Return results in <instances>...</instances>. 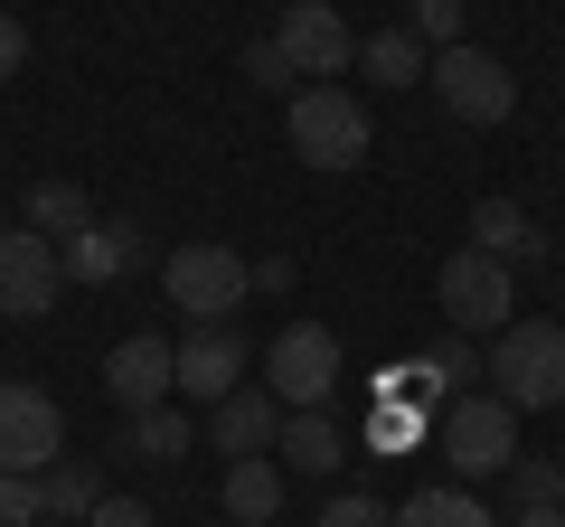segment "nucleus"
I'll use <instances>...</instances> for the list:
<instances>
[{
  "mask_svg": "<svg viewBox=\"0 0 565 527\" xmlns=\"http://www.w3.org/2000/svg\"><path fill=\"white\" fill-rule=\"evenodd\" d=\"M481 377H490V396H500L509 415L565 406V330H556V321H509L500 340H490Z\"/></svg>",
  "mask_w": 565,
  "mask_h": 527,
  "instance_id": "nucleus-1",
  "label": "nucleus"
},
{
  "mask_svg": "<svg viewBox=\"0 0 565 527\" xmlns=\"http://www.w3.org/2000/svg\"><path fill=\"white\" fill-rule=\"evenodd\" d=\"M282 132H292V151H302V170H330V180L359 170L367 142H377V132H367V104L349 95V85H302L292 114H282Z\"/></svg>",
  "mask_w": 565,
  "mask_h": 527,
  "instance_id": "nucleus-2",
  "label": "nucleus"
},
{
  "mask_svg": "<svg viewBox=\"0 0 565 527\" xmlns=\"http://www.w3.org/2000/svg\"><path fill=\"white\" fill-rule=\"evenodd\" d=\"M264 386H274L282 415H330V396H340V340H330L321 321L274 330V348H264Z\"/></svg>",
  "mask_w": 565,
  "mask_h": 527,
  "instance_id": "nucleus-3",
  "label": "nucleus"
},
{
  "mask_svg": "<svg viewBox=\"0 0 565 527\" xmlns=\"http://www.w3.org/2000/svg\"><path fill=\"white\" fill-rule=\"evenodd\" d=\"M161 292L170 311H189V321H236V302L255 292V264L236 255V245H180V255L161 264Z\"/></svg>",
  "mask_w": 565,
  "mask_h": 527,
  "instance_id": "nucleus-4",
  "label": "nucleus"
},
{
  "mask_svg": "<svg viewBox=\"0 0 565 527\" xmlns=\"http://www.w3.org/2000/svg\"><path fill=\"white\" fill-rule=\"evenodd\" d=\"M434 302H444V321L462 330V340H500V330H509V302H519V283H509L500 255L462 245V255H444V273H434Z\"/></svg>",
  "mask_w": 565,
  "mask_h": 527,
  "instance_id": "nucleus-5",
  "label": "nucleus"
},
{
  "mask_svg": "<svg viewBox=\"0 0 565 527\" xmlns=\"http://www.w3.org/2000/svg\"><path fill=\"white\" fill-rule=\"evenodd\" d=\"M57 462H66V406L47 396V386L0 377V471H29V481H47Z\"/></svg>",
  "mask_w": 565,
  "mask_h": 527,
  "instance_id": "nucleus-6",
  "label": "nucleus"
},
{
  "mask_svg": "<svg viewBox=\"0 0 565 527\" xmlns=\"http://www.w3.org/2000/svg\"><path fill=\"white\" fill-rule=\"evenodd\" d=\"M274 47H282V66L302 85H340L349 66H359V29L340 20V0H292L274 20Z\"/></svg>",
  "mask_w": 565,
  "mask_h": 527,
  "instance_id": "nucleus-7",
  "label": "nucleus"
},
{
  "mask_svg": "<svg viewBox=\"0 0 565 527\" xmlns=\"http://www.w3.org/2000/svg\"><path fill=\"white\" fill-rule=\"evenodd\" d=\"M434 95H444V114H462V122H509L519 114V76H509V57H490V47H434Z\"/></svg>",
  "mask_w": 565,
  "mask_h": 527,
  "instance_id": "nucleus-8",
  "label": "nucleus"
},
{
  "mask_svg": "<svg viewBox=\"0 0 565 527\" xmlns=\"http://www.w3.org/2000/svg\"><path fill=\"white\" fill-rule=\"evenodd\" d=\"M434 452H444L462 481H490V471L519 462V415H509L500 396H462V406H444V424H434Z\"/></svg>",
  "mask_w": 565,
  "mask_h": 527,
  "instance_id": "nucleus-9",
  "label": "nucleus"
},
{
  "mask_svg": "<svg viewBox=\"0 0 565 527\" xmlns=\"http://www.w3.org/2000/svg\"><path fill=\"white\" fill-rule=\"evenodd\" d=\"M66 283V245L39 226H0V321H47Z\"/></svg>",
  "mask_w": 565,
  "mask_h": 527,
  "instance_id": "nucleus-10",
  "label": "nucleus"
},
{
  "mask_svg": "<svg viewBox=\"0 0 565 527\" xmlns=\"http://www.w3.org/2000/svg\"><path fill=\"white\" fill-rule=\"evenodd\" d=\"M170 386H180L189 406H217V396H236V386H245V340H236L226 321L189 330V340L170 348Z\"/></svg>",
  "mask_w": 565,
  "mask_h": 527,
  "instance_id": "nucleus-11",
  "label": "nucleus"
},
{
  "mask_svg": "<svg viewBox=\"0 0 565 527\" xmlns=\"http://www.w3.org/2000/svg\"><path fill=\"white\" fill-rule=\"evenodd\" d=\"M104 396H114L122 415H151L170 396V340H151V330L114 340V358H104Z\"/></svg>",
  "mask_w": 565,
  "mask_h": 527,
  "instance_id": "nucleus-12",
  "label": "nucleus"
},
{
  "mask_svg": "<svg viewBox=\"0 0 565 527\" xmlns=\"http://www.w3.org/2000/svg\"><path fill=\"white\" fill-rule=\"evenodd\" d=\"M274 433H282V406H274V386H236V396H217L207 406V443L217 452H274Z\"/></svg>",
  "mask_w": 565,
  "mask_h": 527,
  "instance_id": "nucleus-13",
  "label": "nucleus"
},
{
  "mask_svg": "<svg viewBox=\"0 0 565 527\" xmlns=\"http://www.w3.org/2000/svg\"><path fill=\"white\" fill-rule=\"evenodd\" d=\"M141 264V226L132 217H95L85 236H66V283H122Z\"/></svg>",
  "mask_w": 565,
  "mask_h": 527,
  "instance_id": "nucleus-14",
  "label": "nucleus"
},
{
  "mask_svg": "<svg viewBox=\"0 0 565 527\" xmlns=\"http://www.w3.org/2000/svg\"><path fill=\"white\" fill-rule=\"evenodd\" d=\"M274 462H282V481H330V471L349 462V433L330 424V415H282Z\"/></svg>",
  "mask_w": 565,
  "mask_h": 527,
  "instance_id": "nucleus-15",
  "label": "nucleus"
},
{
  "mask_svg": "<svg viewBox=\"0 0 565 527\" xmlns=\"http://www.w3.org/2000/svg\"><path fill=\"white\" fill-rule=\"evenodd\" d=\"M424 66H434V47H424L415 29H377V39H359V76L377 85V95H405V85H424Z\"/></svg>",
  "mask_w": 565,
  "mask_h": 527,
  "instance_id": "nucleus-16",
  "label": "nucleus"
},
{
  "mask_svg": "<svg viewBox=\"0 0 565 527\" xmlns=\"http://www.w3.org/2000/svg\"><path fill=\"white\" fill-rule=\"evenodd\" d=\"M226 518H236V527L282 518V462H274V452H245V462H226Z\"/></svg>",
  "mask_w": 565,
  "mask_h": 527,
  "instance_id": "nucleus-17",
  "label": "nucleus"
},
{
  "mask_svg": "<svg viewBox=\"0 0 565 527\" xmlns=\"http://www.w3.org/2000/svg\"><path fill=\"white\" fill-rule=\"evenodd\" d=\"M471 245H481V255H500V264H537V255H546L519 198H481V207H471Z\"/></svg>",
  "mask_w": 565,
  "mask_h": 527,
  "instance_id": "nucleus-18",
  "label": "nucleus"
},
{
  "mask_svg": "<svg viewBox=\"0 0 565 527\" xmlns=\"http://www.w3.org/2000/svg\"><path fill=\"white\" fill-rule=\"evenodd\" d=\"M122 452H132V462H189V452H199V424H189L180 406H151V415H132V424H122Z\"/></svg>",
  "mask_w": 565,
  "mask_h": 527,
  "instance_id": "nucleus-19",
  "label": "nucleus"
},
{
  "mask_svg": "<svg viewBox=\"0 0 565 527\" xmlns=\"http://www.w3.org/2000/svg\"><path fill=\"white\" fill-rule=\"evenodd\" d=\"M29 226H39V236H85V226H95V198H85L76 180H39L29 189Z\"/></svg>",
  "mask_w": 565,
  "mask_h": 527,
  "instance_id": "nucleus-20",
  "label": "nucleus"
},
{
  "mask_svg": "<svg viewBox=\"0 0 565 527\" xmlns=\"http://www.w3.org/2000/svg\"><path fill=\"white\" fill-rule=\"evenodd\" d=\"M386 527H500V518H490V508L471 499L462 481H452V490H415V499H405Z\"/></svg>",
  "mask_w": 565,
  "mask_h": 527,
  "instance_id": "nucleus-21",
  "label": "nucleus"
},
{
  "mask_svg": "<svg viewBox=\"0 0 565 527\" xmlns=\"http://www.w3.org/2000/svg\"><path fill=\"white\" fill-rule=\"evenodd\" d=\"M104 499H114V490H104V471L95 462H57V471H47V518H95V508Z\"/></svg>",
  "mask_w": 565,
  "mask_h": 527,
  "instance_id": "nucleus-22",
  "label": "nucleus"
},
{
  "mask_svg": "<svg viewBox=\"0 0 565 527\" xmlns=\"http://www.w3.org/2000/svg\"><path fill=\"white\" fill-rule=\"evenodd\" d=\"M444 367L434 358H396V367H377V406H434V396H444Z\"/></svg>",
  "mask_w": 565,
  "mask_h": 527,
  "instance_id": "nucleus-23",
  "label": "nucleus"
},
{
  "mask_svg": "<svg viewBox=\"0 0 565 527\" xmlns=\"http://www.w3.org/2000/svg\"><path fill=\"white\" fill-rule=\"evenodd\" d=\"M424 433H434V415H424V406H367V433H359V443H367V452H415Z\"/></svg>",
  "mask_w": 565,
  "mask_h": 527,
  "instance_id": "nucleus-24",
  "label": "nucleus"
},
{
  "mask_svg": "<svg viewBox=\"0 0 565 527\" xmlns=\"http://www.w3.org/2000/svg\"><path fill=\"white\" fill-rule=\"evenodd\" d=\"M405 29L424 47H462V0H405Z\"/></svg>",
  "mask_w": 565,
  "mask_h": 527,
  "instance_id": "nucleus-25",
  "label": "nucleus"
},
{
  "mask_svg": "<svg viewBox=\"0 0 565 527\" xmlns=\"http://www.w3.org/2000/svg\"><path fill=\"white\" fill-rule=\"evenodd\" d=\"M509 490H519V508H565V499H556L565 471H556V462H537V452H519V462H509Z\"/></svg>",
  "mask_w": 565,
  "mask_h": 527,
  "instance_id": "nucleus-26",
  "label": "nucleus"
},
{
  "mask_svg": "<svg viewBox=\"0 0 565 527\" xmlns=\"http://www.w3.org/2000/svg\"><path fill=\"white\" fill-rule=\"evenodd\" d=\"M47 518V481L29 471H0V527H39Z\"/></svg>",
  "mask_w": 565,
  "mask_h": 527,
  "instance_id": "nucleus-27",
  "label": "nucleus"
},
{
  "mask_svg": "<svg viewBox=\"0 0 565 527\" xmlns=\"http://www.w3.org/2000/svg\"><path fill=\"white\" fill-rule=\"evenodd\" d=\"M245 76H255L264 95H282V76H292V66H282V47H274V39H255V47H245Z\"/></svg>",
  "mask_w": 565,
  "mask_h": 527,
  "instance_id": "nucleus-28",
  "label": "nucleus"
},
{
  "mask_svg": "<svg viewBox=\"0 0 565 527\" xmlns=\"http://www.w3.org/2000/svg\"><path fill=\"white\" fill-rule=\"evenodd\" d=\"M396 508H377V499H330L321 508V527H386Z\"/></svg>",
  "mask_w": 565,
  "mask_h": 527,
  "instance_id": "nucleus-29",
  "label": "nucleus"
},
{
  "mask_svg": "<svg viewBox=\"0 0 565 527\" xmlns=\"http://www.w3.org/2000/svg\"><path fill=\"white\" fill-rule=\"evenodd\" d=\"M20 66H29V29H20V20H10V10H0V85L20 76Z\"/></svg>",
  "mask_w": 565,
  "mask_h": 527,
  "instance_id": "nucleus-30",
  "label": "nucleus"
},
{
  "mask_svg": "<svg viewBox=\"0 0 565 527\" xmlns=\"http://www.w3.org/2000/svg\"><path fill=\"white\" fill-rule=\"evenodd\" d=\"M85 527H161V518H151V508H141V499H104V508H95V518H85Z\"/></svg>",
  "mask_w": 565,
  "mask_h": 527,
  "instance_id": "nucleus-31",
  "label": "nucleus"
},
{
  "mask_svg": "<svg viewBox=\"0 0 565 527\" xmlns=\"http://www.w3.org/2000/svg\"><path fill=\"white\" fill-rule=\"evenodd\" d=\"M434 367H444V377H481V358H471V340H444V348H434Z\"/></svg>",
  "mask_w": 565,
  "mask_h": 527,
  "instance_id": "nucleus-32",
  "label": "nucleus"
},
{
  "mask_svg": "<svg viewBox=\"0 0 565 527\" xmlns=\"http://www.w3.org/2000/svg\"><path fill=\"white\" fill-rule=\"evenodd\" d=\"M255 292H292V255H264L255 264Z\"/></svg>",
  "mask_w": 565,
  "mask_h": 527,
  "instance_id": "nucleus-33",
  "label": "nucleus"
},
{
  "mask_svg": "<svg viewBox=\"0 0 565 527\" xmlns=\"http://www.w3.org/2000/svg\"><path fill=\"white\" fill-rule=\"evenodd\" d=\"M509 527H565V508H519Z\"/></svg>",
  "mask_w": 565,
  "mask_h": 527,
  "instance_id": "nucleus-34",
  "label": "nucleus"
},
{
  "mask_svg": "<svg viewBox=\"0 0 565 527\" xmlns=\"http://www.w3.org/2000/svg\"><path fill=\"white\" fill-rule=\"evenodd\" d=\"M556 471H565V462H556ZM556 499H565V490H556Z\"/></svg>",
  "mask_w": 565,
  "mask_h": 527,
  "instance_id": "nucleus-35",
  "label": "nucleus"
},
{
  "mask_svg": "<svg viewBox=\"0 0 565 527\" xmlns=\"http://www.w3.org/2000/svg\"><path fill=\"white\" fill-rule=\"evenodd\" d=\"M0 226H10V217H0Z\"/></svg>",
  "mask_w": 565,
  "mask_h": 527,
  "instance_id": "nucleus-36",
  "label": "nucleus"
},
{
  "mask_svg": "<svg viewBox=\"0 0 565 527\" xmlns=\"http://www.w3.org/2000/svg\"><path fill=\"white\" fill-rule=\"evenodd\" d=\"M226 527H236V518H226Z\"/></svg>",
  "mask_w": 565,
  "mask_h": 527,
  "instance_id": "nucleus-37",
  "label": "nucleus"
}]
</instances>
